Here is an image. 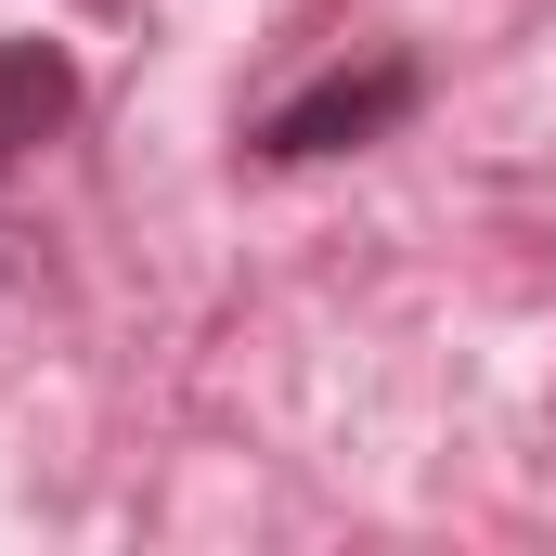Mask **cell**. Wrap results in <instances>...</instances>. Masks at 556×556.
Masks as SVG:
<instances>
[{
    "label": "cell",
    "instance_id": "obj_1",
    "mask_svg": "<svg viewBox=\"0 0 556 556\" xmlns=\"http://www.w3.org/2000/svg\"><path fill=\"white\" fill-rule=\"evenodd\" d=\"M402 117H415V65H402V52H376L363 78L337 65V78H311L298 104H273V117H260V155H273V168H298V155H350V142L402 130Z\"/></svg>",
    "mask_w": 556,
    "mask_h": 556
},
{
    "label": "cell",
    "instance_id": "obj_2",
    "mask_svg": "<svg viewBox=\"0 0 556 556\" xmlns=\"http://www.w3.org/2000/svg\"><path fill=\"white\" fill-rule=\"evenodd\" d=\"M65 104H78L65 52H52V39H0V168H13L39 130H65Z\"/></svg>",
    "mask_w": 556,
    "mask_h": 556
}]
</instances>
